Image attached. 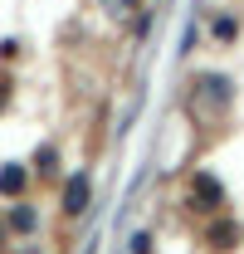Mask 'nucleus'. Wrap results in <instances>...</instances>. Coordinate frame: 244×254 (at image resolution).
<instances>
[{
  "label": "nucleus",
  "instance_id": "7",
  "mask_svg": "<svg viewBox=\"0 0 244 254\" xmlns=\"http://www.w3.org/2000/svg\"><path fill=\"white\" fill-rule=\"evenodd\" d=\"M5 230H15V235H34V230H39V215H34L30 205H15L10 220H5Z\"/></svg>",
  "mask_w": 244,
  "mask_h": 254
},
{
  "label": "nucleus",
  "instance_id": "6",
  "mask_svg": "<svg viewBox=\"0 0 244 254\" xmlns=\"http://www.w3.org/2000/svg\"><path fill=\"white\" fill-rule=\"evenodd\" d=\"M210 39L215 44H235V39H240V20H235V15H215L210 20Z\"/></svg>",
  "mask_w": 244,
  "mask_h": 254
},
{
  "label": "nucleus",
  "instance_id": "8",
  "mask_svg": "<svg viewBox=\"0 0 244 254\" xmlns=\"http://www.w3.org/2000/svg\"><path fill=\"white\" fill-rule=\"evenodd\" d=\"M142 10V0H103V15L108 20H132Z\"/></svg>",
  "mask_w": 244,
  "mask_h": 254
},
{
  "label": "nucleus",
  "instance_id": "10",
  "mask_svg": "<svg viewBox=\"0 0 244 254\" xmlns=\"http://www.w3.org/2000/svg\"><path fill=\"white\" fill-rule=\"evenodd\" d=\"M10 98H15V83H10V73H0V113L10 108Z\"/></svg>",
  "mask_w": 244,
  "mask_h": 254
},
{
  "label": "nucleus",
  "instance_id": "2",
  "mask_svg": "<svg viewBox=\"0 0 244 254\" xmlns=\"http://www.w3.org/2000/svg\"><path fill=\"white\" fill-rule=\"evenodd\" d=\"M185 200H190V210H220V200H225V181H220L215 171H195Z\"/></svg>",
  "mask_w": 244,
  "mask_h": 254
},
{
  "label": "nucleus",
  "instance_id": "3",
  "mask_svg": "<svg viewBox=\"0 0 244 254\" xmlns=\"http://www.w3.org/2000/svg\"><path fill=\"white\" fill-rule=\"evenodd\" d=\"M88 200H93V181H88V171H73L68 181H63V195H59V210L73 220V215H83L88 210Z\"/></svg>",
  "mask_w": 244,
  "mask_h": 254
},
{
  "label": "nucleus",
  "instance_id": "9",
  "mask_svg": "<svg viewBox=\"0 0 244 254\" xmlns=\"http://www.w3.org/2000/svg\"><path fill=\"white\" fill-rule=\"evenodd\" d=\"M34 171H39V176H54V171H59V152H54V147H39V157H34Z\"/></svg>",
  "mask_w": 244,
  "mask_h": 254
},
{
  "label": "nucleus",
  "instance_id": "1",
  "mask_svg": "<svg viewBox=\"0 0 244 254\" xmlns=\"http://www.w3.org/2000/svg\"><path fill=\"white\" fill-rule=\"evenodd\" d=\"M235 103V78L230 73H190V93H185V108L195 118H225Z\"/></svg>",
  "mask_w": 244,
  "mask_h": 254
},
{
  "label": "nucleus",
  "instance_id": "5",
  "mask_svg": "<svg viewBox=\"0 0 244 254\" xmlns=\"http://www.w3.org/2000/svg\"><path fill=\"white\" fill-rule=\"evenodd\" d=\"M235 240H240L235 220H215V225H210V235H205V245H210V250H235Z\"/></svg>",
  "mask_w": 244,
  "mask_h": 254
},
{
  "label": "nucleus",
  "instance_id": "4",
  "mask_svg": "<svg viewBox=\"0 0 244 254\" xmlns=\"http://www.w3.org/2000/svg\"><path fill=\"white\" fill-rule=\"evenodd\" d=\"M30 190V166L25 161H5L0 166V195H25Z\"/></svg>",
  "mask_w": 244,
  "mask_h": 254
}]
</instances>
